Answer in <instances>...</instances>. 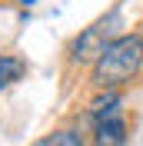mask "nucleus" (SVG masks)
Instances as JSON below:
<instances>
[{
	"mask_svg": "<svg viewBox=\"0 0 143 146\" xmlns=\"http://www.w3.org/2000/svg\"><path fill=\"white\" fill-rule=\"evenodd\" d=\"M140 73H143V33H120L93 60V86L120 90L126 83H133Z\"/></svg>",
	"mask_w": 143,
	"mask_h": 146,
	"instance_id": "nucleus-1",
	"label": "nucleus"
},
{
	"mask_svg": "<svg viewBox=\"0 0 143 146\" xmlns=\"http://www.w3.org/2000/svg\"><path fill=\"white\" fill-rule=\"evenodd\" d=\"M90 119H93V143L97 146L130 143V126L123 119V106H120L116 90H100V96L90 103Z\"/></svg>",
	"mask_w": 143,
	"mask_h": 146,
	"instance_id": "nucleus-2",
	"label": "nucleus"
},
{
	"mask_svg": "<svg viewBox=\"0 0 143 146\" xmlns=\"http://www.w3.org/2000/svg\"><path fill=\"white\" fill-rule=\"evenodd\" d=\"M113 23H120V10H110L103 20H97L93 27H87L80 36H77V43H73V60L80 63V60H97L100 50L113 40Z\"/></svg>",
	"mask_w": 143,
	"mask_h": 146,
	"instance_id": "nucleus-3",
	"label": "nucleus"
},
{
	"mask_svg": "<svg viewBox=\"0 0 143 146\" xmlns=\"http://www.w3.org/2000/svg\"><path fill=\"white\" fill-rule=\"evenodd\" d=\"M27 73V60H20L13 53H0V90H7Z\"/></svg>",
	"mask_w": 143,
	"mask_h": 146,
	"instance_id": "nucleus-4",
	"label": "nucleus"
},
{
	"mask_svg": "<svg viewBox=\"0 0 143 146\" xmlns=\"http://www.w3.org/2000/svg\"><path fill=\"white\" fill-rule=\"evenodd\" d=\"M33 146H83V136L77 129H57V133H47L43 139H37Z\"/></svg>",
	"mask_w": 143,
	"mask_h": 146,
	"instance_id": "nucleus-5",
	"label": "nucleus"
}]
</instances>
